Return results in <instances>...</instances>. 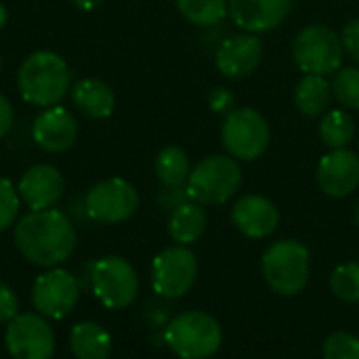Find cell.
I'll list each match as a JSON object with an SVG mask.
<instances>
[{
  "instance_id": "cell-5",
  "label": "cell",
  "mask_w": 359,
  "mask_h": 359,
  "mask_svg": "<svg viewBox=\"0 0 359 359\" xmlns=\"http://www.w3.org/2000/svg\"><path fill=\"white\" fill-rule=\"evenodd\" d=\"M242 185V168L229 156H208L191 168L185 183L189 200L202 206H219L238 194Z\"/></svg>"
},
{
  "instance_id": "cell-35",
  "label": "cell",
  "mask_w": 359,
  "mask_h": 359,
  "mask_svg": "<svg viewBox=\"0 0 359 359\" xmlns=\"http://www.w3.org/2000/svg\"><path fill=\"white\" fill-rule=\"evenodd\" d=\"M6 17H8V13H6V6L0 2V29L4 27V23H6Z\"/></svg>"
},
{
  "instance_id": "cell-13",
  "label": "cell",
  "mask_w": 359,
  "mask_h": 359,
  "mask_svg": "<svg viewBox=\"0 0 359 359\" xmlns=\"http://www.w3.org/2000/svg\"><path fill=\"white\" fill-rule=\"evenodd\" d=\"M17 191L21 202L29 210H46V208H55V204L63 198L65 181L55 166L36 164L23 172Z\"/></svg>"
},
{
  "instance_id": "cell-27",
  "label": "cell",
  "mask_w": 359,
  "mask_h": 359,
  "mask_svg": "<svg viewBox=\"0 0 359 359\" xmlns=\"http://www.w3.org/2000/svg\"><path fill=\"white\" fill-rule=\"evenodd\" d=\"M332 95L349 109H359V67H343L334 74Z\"/></svg>"
},
{
  "instance_id": "cell-24",
  "label": "cell",
  "mask_w": 359,
  "mask_h": 359,
  "mask_svg": "<svg viewBox=\"0 0 359 359\" xmlns=\"http://www.w3.org/2000/svg\"><path fill=\"white\" fill-rule=\"evenodd\" d=\"M353 135H355V122L343 109L328 111L320 122V137L332 149L347 147L353 141Z\"/></svg>"
},
{
  "instance_id": "cell-16",
  "label": "cell",
  "mask_w": 359,
  "mask_h": 359,
  "mask_svg": "<svg viewBox=\"0 0 359 359\" xmlns=\"http://www.w3.org/2000/svg\"><path fill=\"white\" fill-rule=\"evenodd\" d=\"M76 135H78L76 118L59 105L44 107L32 124V137L36 145L48 154L67 151L74 145Z\"/></svg>"
},
{
  "instance_id": "cell-26",
  "label": "cell",
  "mask_w": 359,
  "mask_h": 359,
  "mask_svg": "<svg viewBox=\"0 0 359 359\" xmlns=\"http://www.w3.org/2000/svg\"><path fill=\"white\" fill-rule=\"evenodd\" d=\"M330 290L345 303H359V263L339 265L330 276Z\"/></svg>"
},
{
  "instance_id": "cell-15",
  "label": "cell",
  "mask_w": 359,
  "mask_h": 359,
  "mask_svg": "<svg viewBox=\"0 0 359 359\" xmlns=\"http://www.w3.org/2000/svg\"><path fill=\"white\" fill-rule=\"evenodd\" d=\"M217 67L227 78H244L263 61V42L257 34H233L217 50Z\"/></svg>"
},
{
  "instance_id": "cell-8",
  "label": "cell",
  "mask_w": 359,
  "mask_h": 359,
  "mask_svg": "<svg viewBox=\"0 0 359 359\" xmlns=\"http://www.w3.org/2000/svg\"><path fill=\"white\" fill-rule=\"evenodd\" d=\"M269 139V124L259 111L244 107L225 116L221 141L231 158L257 160L267 151Z\"/></svg>"
},
{
  "instance_id": "cell-32",
  "label": "cell",
  "mask_w": 359,
  "mask_h": 359,
  "mask_svg": "<svg viewBox=\"0 0 359 359\" xmlns=\"http://www.w3.org/2000/svg\"><path fill=\"white\" fill-rule=\"evenodd\" d=\"M236 105V97L229 88H215L210 93V107L219 114H231V107Z\"/></svg>"
},
{
  "instance_id": "cell-28",
  "label": "cell",
  "mask_w": 359,
  "mask_h": 359,
  "mask_svg": "<svg viewBox=\"0 0 359 359\" xmlns=\"http://www.w3.org/2000/svg\"><path fill=\"white\" fill-rule=\"evenodd\" d=\"M324 359H359V339L349 332H334L324 341Z\"/></svg>"
},
{
  "instance_id": "cell-25",
  "label": "cell",
  "mask_w": 359,
  "mask_h": 359,
  "mask_svg": "<svg viewBox=\"0 0 359 359\" xmlns=\"http://www.w3.org/2000/svg\"><path fill=\"white\" fill-rule=\"evenodd\" d=\"M179 13L196 25H215L229 13L227 0H177Z\"/></svg>"
},
{
  "instance_id": "cell-1",
  "label": "cell",
  "mask_w": 359,
  "mask_h": 359,
  "mask_svg": "<svg viewBox=\"0 0 359 359\" xmlns=\"http://www.w3.org/2000/svg\"><path fill=\"white\" fill-rule=\"evenodd\" d=\"M15 246L25 261L53 269L65 263L76 248V229L57 208L32 210L15 225Z\"/></svg>"
},
{
  "instance_id": "cell-30",
  "label": "cell",
  "mask_w": 359,
  "mask_h": 359,
  "mask_svg": "<svg viewBox=\"0 0 359 359\" xmlns=\"http://www.w3.org/2000/svg\"><path fill=\"white\" fill-rule=\"evenodd\" d=\"M19 316V301L17 294L0 282V324H8L13 318Z\"/></svg>"
},
{
  "instance_id": "cell-10",
  "label": "cell",
  "mask_w": 359,
  "mask_h": 359,
  "mask_svg": "<svg viewBox=\"0 0 359 359\" xmlns=\"http://www.w3.org/2000/svg\"><path fill=\"white\" fill-rule=\"evenodd\" d=\"M80 299V282L74 273L53 267L40 273L32 286V305L46 320L67 318Z\"/></svg>"
},
{
  "instance_id": "cell-20",
  "label": "cell",
  "mask_w": 359,
  "mask_h": 359,
  "mask_svg": "<svg viewBox=\"0 0 359 359\" xmlns=\"http://www.w3.org/2000/svg\"><path fill=\"white\" fill-rule=\"evenodd\" d=\"M69 349L76 359H109L111 337L97 322H80L69 332Z\"/></svg>"
},
{
  "instance_id": "cell-4",
  "label": "cell",
  "mask_w": 359,
  "mask_h": 359,
  "mask_svg": "<svg viewBox=\"0 0 359 359\" xmlns=\"http://www.w3.org/2000/svg\"><path fill=\"white\" fill-rule=\"evenodd\" d=\"M164 341L177 358L208 359L219 351L223 330L212 316L204 311H185L170 320L164 330Z\"/></svg>"
},
{
  "instance_id": "cell-23",
  "label": "cell",
  "mask_w": 359,
  "mask_h": 359,
  "mask_svg": "<svg viewBox=\"0 0 359 359\" xmlns=\"http://www.w3.org/2000/svg\"><path fill=\"white\" fill-rule=\"evenodd\" d=\"M189 172H191V164H189L187 154L181 147L170 145V147H164L158 154V158H156V175H158L162 185H166L170 189H179L183 183H187Z\"/></svg>"
},
{
  "instance_id": "cell-9",
  "label": "cell",
  "mask_w": 359,
  "mask_h": 359,
  "mask_svg": "<svg viewBox=\"0 0 359 359\" xmlns=\"http://www.w3.org/2000/svg\"><path fill=\"white\" fill-rule=\"evenodd\" d=\"M198 278V259L187 246H168L151 263L154 292L164 299L185 297Z\"/></svg>"
},
{
  "instance_id": "cell-33",
  "label": "cell",
  "mask_w": 359,
  "mask_h": 359,
  "mask_svg": "<svg viewBox=\"0 0 359 359\" xmlns=\"http://www.w3.org/2000/svg\"><path fill=\"white\" fill-rule=\"evenodd\" d=\"M13 107H11V101L0 93V139L4 135H8V130L13 128Z\"/></svg>"
},
{
  "instance_id": "cell-2",
  "label": "cell",
  "mask_w": 359,
  "mask_h": 359,
  "mask_svg": "<svg viewBox=\"0 0 359 359\" xmlns=\"http://www.w3.org/2000/svg\"><path fill=\"white\" fill-rule=\"evenodd\" d=\"M72 84L65 59L53 50L32 53L19 67L17 86L23 101L38 107H53L63 101Z\"/></svg>"
},
{
  "instance_id": "cell-22",
  "label": "cell",
  "mask_w": 359,
  "mask_h": 359,
  "mask_svg": "<svg viewBox=\"0 0 359 359\" xmlns=\"http://www.w3.org/2000/svg\"><path fill=\"white\" fill-rule=\"evenodd\" d=\"M330 95H332V86L326 82V76L305 74V78L297 84L294 103L301 114L316 118L326 111L330 103Z\"/></svg>"
},
{
  "instance_id": "cell-3",
  "label": "cell",
  "mask_w": 359,
  "mask_h": 359,
  "mask_svg": "<svg viewBox=\"0 0 359 359\" xmlns=\"http://www.w3.org/2000/svg\"><path fill=\"white\" fill-rule=\"evenodd\" d=\"M261 271L269 288L280 297H297L305 290L311 271V257L305 244L280 240L261 259Z\"/></svg>"
},
{
  "instance_id": "cell-12",
  "label": "cell",
  "mask_w": 359,
  "mask_h": 359,
  "mask_svg": "<svg viewBox=\"0 0 359 359\" xmlns=\"http://www.w3.org/2000/svg\"><path fill=\"white\" fill-rule=\"evenodd\" d=\"M6 351L13 359H50L55 332L40 313H19L6 324Z\"/></svg>"
},
{
  "instance_id": "cell-6",
  "label": "cell",
  "mask_w": 359,
  "mask_h": 359,
  "mask_svg": "<svg viewBox=\"0 0 359 359\" xmlns=\"http://www.w3.org/2000/svg\"><path fill=\"white\" fill-rule=\"evenodd\" d=\"M343 40L326 25L303 27L292 42V59L305 72L313 76L337 74L343 65Z\"/></svg>"
},
{
  "instance_id": "cell-7",
  "label": "cell",
  "mask_w": 359,
  "mask_h": 359,
  "mask_svg": "<svg viewBox=\"0 0 359 359\" xmlns=\"http://www.w3.org/2000/svg\"><path fill=\"white\" fill-rule=\"evenodd\" d=\"M93 294L107 309H126L139 294V278L124 257H103L90 267Z\"/></svg>"
},
{
  "instance_id": "cell-14",
  "label": "cell",
  "mask_w": 359,
  "mask_h": 359,
  "mask_svg": "<svg viewBox=\"0 0 359 359\" xmlns=\"http://www.w3.org/2000/svg\"><path fill=\"white\" fill-rule=\"evenodd\" d=\"M318 185L330 198H345L359 185V156L355 151L332 149L320 160Z\"/></svg>"
},
{
  "instance_id": "cell-29",
  "label": "cell",
  "mask_w": 359,
  "mask_h": 359,
  "mask_svg": "<svg viewBox=\"0 0 359 359\" xmlns=\"http://www.w3.org/2000/svg\"><path fill=\"white\" fill-rule=\"evenodd\" d=\"M19 206H21V198L19 191L15 189V185L0 177V233L6 231L8 227H13L17 215H19Z\"/></svg>"
},
{
  "instance_id": "cell-31",
  "label": "cell",
  "mask_w": 359,
  "mask_h": 359,
  "mask_svg": "<svg viewBox=\"0 0 359 359\" xmlns=\"http://www.w3.org/2000/svg\"><path fill=\"white\" fill-rule=\"evenodd\" d=\"M341 40H343L345 53H347L355 63H359V19H351V21L345 25Z\"/></svg>"
},
{
  "instance_id": "cell-11",
  "label": "cell",
  "mask_w": 359,
  "mask_h": 359,
  "mask_svg": "<svg viewBox=\"0 0 359 359\" xmlns=\"http://www.w3.org/2000/svg\"><path fill=\"white\" fill-rule=\"evenodd\" d=\"M139 208V194L137 189L120 179H105L97 185H93L84 198V210L88 219L105 225L122 223L130 219Z\"/></svg>"
},
{
  "instance_id": "cell-21",
  "label": "cell",
  "mask_w": 359,
  "mask_h": 359,
  "mask_svg": "<svg viewBox=\"0 0 359 359\" xmlns=\"http://www.w3.org/2000/svg\"><path fill=\"white\" fill-rule=\"evenodd\" d=\"M204 229H206V210L202 204L194 200L181 202L168 219V233L181 246H189L198 242Z\"/></svg>"
},
{
  "instance_id": "cell-17",
  "label": "cell",
  "mask_w": 359,
  "mask_h": 359,
  "mask_svg": "<svg viewBox=\"0 0 359 359\" xmlns=\"http://www.w3.org/2000/svg\"><path fill=\"white\" fill-rule=\"evenodd\" d=\"M229 15L238 27L261 34L278 27L290 15L294 0H227Z\"/></svg>"
},
{
  "instance_id": "cell-36",
  "label": "cell",
  "mask_w": 359,
  "mask_h": 359,
  "mask_svg": "<svg viewBox=\"0 0 359 359\" xmlns=\"http://www.w3.org/2000/svg\"><path fill=\"white\" fill-rule=\"evenodd\" d=\"M355 225L359 227V204H358V208H355Z\"/></svg>"
},
{
  "instance_id": "cell-34",
  "label": "cell",
  "mask_w": 359,
  "mask_h": 359,
  "mask_svg": "<svg viewBox=\"0 0 359 359\" xmlns=\"http://www.w3.org/2000/svg\"><path fill=\"white\" fill-rule=\"evenodd\" d=\"M72 2H74V6L80 8V11H95L103 0H72Z\"/></svg>"
},
{
  "instance_id": "cell-19",
  "label": "cell",
  "mask_w": 359,
  "mask_h": 359,
  "mask_svg": "<svg viewBox=\"0 0 359 359\" xmlns=\"http://www.w3.org/2000/svg\"><path fill=\"white\" fill-rule=\"evenodd\" d=\"M72 101L74 105L93 120H105L116 109V95L99 78H84L74 84L72 88Z\"/></svg>"
},
{
  "instance_id": "cell-18",
  "label": "cell",
  "mask_w": 359,
  "mask_h": 359,
  "mask_svg": "<svg viewBox=\"0 0 359 359\" xmlns=\"http://www.w3.org/2000/svg\"><path fill=\"white\" fill-rule=\"evenodd\" d=\"M231 221L246 238L261 240V238L271 236L278 229L280 212L269 198L250 194V196L240 198L233 204Z\"/></svg>"
}]
</instances>
